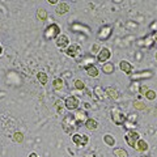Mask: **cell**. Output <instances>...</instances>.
Segmentation results:
<instances>
[{
	"label": "cell",
	"instance_id": "obj_36",
	"mask_svg": "<svg viewBox=\"0 0 157 157\" xmlns=\"http://www.w3.org/2000/svg\"><path fill=\"white\" fill-rule=\"evenodd\" d=\"M48 3H50V4H56V6H58V2H56V0H48Z\"/></svg>",
	"mask_w": 157,
	"mask_h": 157
},
{
	"label": "cell",
	"instance_id": "obj_4",
	"mask_svg": "<svg viewBox=\"0 0 157 157\" xmlns=\"http://www.w3.org/2000/svg\"><path fill=\"white\" fill-rule=\"evenodd\" d=\"M124 139H126V143L128 144L130 147H134V148H135V145H136V143H137V140L140 139V135H139V132H136V131H134V130H131V131H127V132H126Z\"/></svg>",
	"mask_w": 157,
	"mask_h": 157
},
{
	"label": "cell",
	"instance_id": "obj_27",
	"mask_svg": "<svg viewBox=\"0 0 157 157\" xmlns=\"http://www.w3.org/2000/svg\"><path fill=\"white\" fill-rule=\"evenodd\" d=\"M37 17L41 20V21H45V20L47 18V12L45 11V9H38L37 11Z\"/></svg>",
	"mask_w": 157,
	"mask_h": 157
},
{
	"label": "cell",
	"instance_id": "obj_18",
	"mask_svg": "<svg viewBox=\"0 0 157 157\" xmlns=\"http://www.w3.org/2000/svg\"><path fill=\"white\" fill-rule=\"evenodd\" d=\"M85 71L86 73L89 75L90 77H97L98 76V68L96 66H93V64H89V66H85Z\"/></svg>",
	"mask_w": 157,
	"mask_h": 157
},
{
	"label": "cell",
	"instance_id": "obj_11",
	"mask_svg": "<svg viewBox=\"0 0 157 157\" xmlns=\"http://www.w3.org/2000/svg\"><path fill=\"white\" fill-rule=\"evenodd\" d=\"M152 75H153L152 71H143V72H137V73H131L130 78L136 81V80H143V78H151Z\"/></svg>",
	"mask_w": 157,
	"mask_h": 157
},
{
	"label": "cell",
	"instance_id": "obj_34",
	"mask_svg": "<svg viewBox=\"0 0 157 157\" xmlns=\"http://www.w3.org/2000/svg\"><path fill=\"white\" fill-rule=\"evenodd\" d=\"M148 90H149V89H148V88H147L145 85H143V86H140V88H139V92L141 93V94H145V93L148 92Z\"/></svg>",
	"mask_w": 157,
	"mask_h": 157
},
{
	"label": "cell",
	"instance_id": "obj_39",
	"mask_svg": "<svg viewBox=\"0 0 157 157\" xmlns=\"http://www.w3.org/2000/svg\"><path fill=\"white\" fill-rule=\"evenodd\" d=\"M156 60H157V52H156Z\"/></svg>",
	"mask_w": 157,
	"mask_h": 157
},
{
	"label": "cell",
	"instance_id": "obj_8",
	"mask_svg": "<svg viewBox=\"0 0 157 157\" xmlns=\"http://www.w3.org/2000/svg\"><path fill=\"white\" fill-rule=\"evenodd\" d=\"M110 56H111V51L107 47H104L97 54V60H98V63H105V62L109 60Z\"/></svg>",
	"mask_w": 157,
	"mask_h": 157
},
{
	"label": "cell",
	"instance_id": "obj_31",
	"mask_svg": "<svg viewBox=\"0 0 157 157\" xmlns=\"http://www.w3.org/2000/svg\"><path fill=\"white\" fill-rule=\"evenodd\" d=\"M144 96H145L147 98H148L149 101H153L155 98H156V92H155V90H148V92H147Z\"/></svg>",
	"mask_w": 157,
	"mask_h": 157
},
{
	"label": "cell",
	"instance_id": "obj_38",
	"mask_svg": "<svg viewBox=\"0 0 157 157\" xmlns=\"http://www.w3.org/2000/svg\"><path fill=\"white\" fill-rule=\"evenodd\" d=\"M3 55V48H2V46H0V56Z\"/></svg>",
	"mask_w": 157,
	"mask_h": 157
},
{
	"label": "cell",
	"instance_id": "obj_2",
	"mask_svg": "<svg viewBox=\"0 0 157 157\" xmlns=\"http://www.w3.org/2000/svg\"><path fill=\"white\" fill-rule=\"evenodd\" d=\"M59 36H60V26L56 25V24H51L45 29V38L47 41L50 39H56Z\"/></svg>",
	"mask_w": 157,
	"mask_h": 157
},
{
	"label": "cell",
	"instance_id": "obj_14",
	"mask_svg": "<svg viewBox=\"0 0 157 157\" xmlns=\"http://www.w3.org/2000/svg\"><path fill=\"white\" fill-rule=\"evenodd\" d=\"M148 148H149V147H148V144H147V141L143 140V139L137 140V143L135 145V149L137 152H147V151H148Z\"/></svg>",
	"mask_w": 157,
	"mask_h": 157
},
{
	"label": "cell",
	"instance_id": "obj_19",
	"mask_svg": "<svg viewBox=\"0 0 157 157\" xmlns=\"http://www.w3.org/2000/svg\"><path fill=\"white\" fill-rule=\"evenodd\" d=\"M52 86L55 90H62L63 86H64V81H63L60 77H56V78H54V81H52Z\"/></svg>",
	"mask_w": 157,
	"mask_h": 157
},
{
	"label": "cell",
	"instance_id": "obj_28",
	"mask_svg": "<svg viewBox=\"0 0 157 157\" xmlns=\"http://www.w3.org/2000/svg\"><path fill=\"white\" fill-rule=\"evenodd\" d=\"M134 107L136 110H145L147 106L143 101H134Z\"/></svg>",
	"mask_w": 157,
	"mask_h": 157
},
{
	"label": "cell",
	"instance_id": "obj_35",
	"mask_svg": "<svg viewBox=\"0 0 157 157\" xmlns=\"http://www.w3.org/2000/svg\"><path fill=\"white\" fill-rule=\"evenodd\" d=\"M153 38H155V43L157 45V32H155V33H153Z\"/></svg>",
	"mask_w": 157,
	"mask_h": 157
},
{
	"label": "cell",
	"instance_id": "obj_23",
	"mask_svg": "<svg viewBox=\"0 0 157 157\" xmlns=\"http://www.w3.org/2000/svg\"><path fill=\"white\" fill-rule=\"evenodd\" d=\"M113 153H114L115 157H128L127 151L123 149V148H115L114 151H113Z\"/></svg>",
	"mask_w": 157,
	"mask_h": 157
},
{
	"label": "cell",
	"instance_id": "obj_5",
	"mask_svg": "<svg viewBox=\"0 0 157 157\" xmlns=\"http://www.w3.org/2000/svg\"><path fill=\"white\" fill-rule=\"evenodd\" d=\"M72 141L75 143L77 147H85L88 143H89V136H86L84 134H73L72 135Z\"/></svg>",
	"mask_w": 157,
	"mask_h": 157
},
{
	"label": "cell",
	"instance_id": "obj_10",
	"mask_svg": "<svg viewBox=\"0 0 157 157\" xmlns=\"http://www.w3.org/2000/svg\"><path fill=\"white\" fill-rule=\"evenodd\" d=\"M80 51H81L80 46L76 45V43H71V45L64 50V54L68 55V56H71V58H75V56H77L78 54H80Z\"/></svg>",
	"mask_w": 157,
	"mask_h": 157
},
{
	"label": "cell",
	"instance_id": "obj_7",
	"mask_svg": "<svg viewBox=\"0 0 157 157\" xmlns=\"http://www.w3.org/2000/svg\"><path fill=\"white\" fill-rule=\"evenodd\" d=\"M111 32H113V28L109 26V25H106L104 28H101V30L98 32V34H97V38L100 39V41H106V39L110 38Z\"/></svg>",
	"mask_w": 157,
	"mask_h": 157
},
{
	"label": "cell",
	"instance_id": "obj_25",
	"mask_svg": "<svg viewBox=\"0 0 157 157\" xmlns=\"http://www.w3.org/2000/svg\"><path fill=\"white\" fill-rule=\"evenodd\" d=\"M73 117H75V121H76V123L78 126V124H81L82 119L85 118V113L84 111H78V113H76V114H73Z\"/></svg>",
	"mask_w": 157,
	"mask_h": 157
},
{
	"label": "cell",
	"instance_id": "obj_21",
	"mask_svg": "<svg viewBox=\"0 0 157 157\" xmlns=\"http://www.w3.org/2000/svg\"><path fill=\"white\" fill-rule=\"evenodd\" d=\"M104 141H105V144L109 145V147H114V145H115V139H114V137H113L110 134L104 135Z\"/></svg>",
	"mask_w": 157,
	"mask_h": 157
},
{
	"label": "cell",
	"instance_id": "obj_3",
	"mask_svg": "<svg viewBox=\"0 0 157 157\" xmlns=\"http://www.w3.org/2000/svg\"><path fill=\"white\" fill-rule=\"evenodd\" d=\"M111 121L114 122L117 126H121L127 121V117L121 110H118L117 107H114V109L111 110Z\"/></svg>",
	"mask_w": 157,
	"mask_h": 157
},
{
	"label": "cell",
	"instance_id": "obj_33",
	"mask_svg": "<svg viewBox=\"0 0 157 157\" xmlns=\"http://www.w3.org/2000/svg\"><path fill=\"white\" fill-rule=\"evenodd\" d=\"M92 52L93 54H98V52H100V45H98V43H94V45L92 46Z\"/></svg>",
	"mask_w": 157,
	"mask_h": 157
},
{
	"label": "cell",
	"instance_id": "obj_15",
	"mask_svg": "<svg viewBox=\"0 0 157 157\" xmlns=\"http://www.w3.org/2000/svg\"><path fill=\"white\" fill-rule=\"evenodd\" d=\"M105 94H106V97L113 98V100H117L119 93H118V90L115 89L114 86H107L106 89H105Z\"/></svg>",
	"mask_w": 157,
	"mask_h": 157
},
{
	"label": "cell",
	"instance_id": "obj_12",
	"mask_svg": "<svg viewBox=\"0 0 157 157\" xmlns=\"http://www.w3.org/2000/svg\"><path fill=\"white\" fill-rule=\"evenodd\" d=\"M119 68H121V71H123L127 75H131L132 73V66H131V63H128L127 60H121Z\"/></svg>",
	"mask_w": 157,
	"mask_h": 157
},
{
	"label": "cell",
	"instance_id": "obj_26",
	"mask_svg": "<svg viewBox=\"0 0 157 157\" xmlns=\"http://www.w3.org/2000/svg\"><path fill=\"white\" fill-rule=\"evenodd\" d=\"M94 94H96L98 98H101V100H102V98H105V90L102 89L101 86H96V88H94Z\"/></svg>",
	"mask_w": 157,
	"mask_h": 157
},
{
	"label": "cell",
	"instance_id": "obj_30",
	"mask_svg": "<svg viewBox=\"0 0 157 157\" xmlns=\"http://www.w3.org/2000/svg\"><path fill=\"white\" fill-rule=\"evenodd\" d=\"M75 88H76L77 90H84V89H85L84 81H81V80H75Z\"/></svg>",
	"mask_w": 157,
	"mask_h": 157
},
{
	"label": "cell",
	"instance_id": "obj_20",
	"mask_svg": "<svg viewBox=\"0 0 157 157\" xmlns=\"http://www.w3.org/2000/svg\"><path fill=\"white\" fill-rule=\"evenodd\" d=\"M102 72L106 73V75H111V73L114 72V66H113L111 63H105V64L102 66Z\"/></svg>",
	"mask_w": 157,
	"mask_h": 157
},
{
	"label": "cell",
	"instance_id": "obj_6",
	"mask_svg": "<svg viewBox=\"0 0 157 157\" xmlns=\"http://www.w3.org/2000/svg\"><path fill=\"white\" fill-rule=\"evenodd\" d=\"M78 106H80V101H78V98L75 97V96H70L66 98L64 101V107L67 110H76L78 109Z\"/></svg>",
	"mask_w": 157,
	"mask_h": 157
},
{
	"label": "cell",
	"instance_id": "obj_17",
	"mask_svg": "<svg viewBox=\"0 0 157 157\" xmlns=\"http://www.w3.org/2000/svg\"><path fill=\"white\" fill-rule=\"evenodd\" d=\"M68 11H70V6H68L67 3H58L56 9H55V12H56L58 14H64V13H67Z\"/></svg>",
	"mask_w": 157,
	"mask_h": 157
},
{
	"label": "cell",
	"instance_id": "obj_24",
	"mask_svg": "<svg viewBox=\"0 0 157 157\" xmlns=\"http://www.w3.org/2000/svg\"><path fill=\"white\" fill-rule=\"evenodd\" d=\"M72 29L73 30H81L82 33H89L90 32V29L88 28V26H84V25H81V24H73L72 25Z\"/></svg>",
	"mask_w": 157,
	"mask_h": 157
},
{
	"label": "cell",
	"instance_id": "obj_32",
	"mask_svg": "<svg viewBox=\"0 0 157 157\" xmlns=\"http://www.w3.org/2000/svg\"><path fill=\"white\" fill-rule=\"evenodd\" d=\"M124 123L127 124V126H126V128H127V130H128V131H131V130H134V128H135V127H136V126H135V123H134V122L126 121V122H124Z\"/></svg>",
	"mask_w": 157,
	"mask_h": 157
},
{
	"label": "cell",
	"instance_id": "obj_37",
	"mask_svg": "<svg viewBox=\"0 0 157 157\" xmlns=\"http://www.w3.org/2000/svg\"><path fill=\"white\" fill-rule=\"evenodd\" d=\"M29 157H39L37 153H34V152H33V153H30V155H29Z\"/></svg>",
	"mask_w": 157,
	"mask_h": 157
},
{
	"label": "cell",
	"instance_id": "obj_22",
	"mask_svg": "<svg viewBox=\"0 0 157 157\" xmlns=\"http://www.w3.org/2000/svg\"><path fill=\"white\" fill-rule=\"evenodd\" d=\"M37 78H38V81L41 82L42 85H46L47 84V80H48L47 73H45V72H38L37 73Z\"/></svg>",
	"mask_w": 157,
	"mask_h": 157
},
{
	"label": "cell",
	"instance_id": "obj_29",
	"mask_svg": "<svg viewBox=\"0 0 157 157\" xmlns=\"http://www.w3.org/2000/svg\"><path fill=\"white\" fill-rule=\"evenodd\" d=\"M13 141H16V143H22L24 141V135L21 132H14L13 134Z\"/></svg>",
	"mask_w": 157,
	"mask_h": 157
},
{
	"label": "cell",
	"instance_id": "obj_1",
	"mask_svg": "<svg viewBox=\"0 0 157 157\" xmlns=\"http://www.w3.org/2000/svg\"><path fill=\"white\" fill-rule=\"evenodd\" d=\"M63 130H64L67 134H72L73 130L77 127V123L75 121V117H73V114H68L64 119H63Z\"/></svg>",
	"mask_w": 157,
	"mask_h": 157
},
{
	"label": "cell",
	"instance_id": "obj_9",
	"mask_svg": "<svg viewBox=\"0 0 157 157\" xmlns=\"http://www.w3.org/2000/svg\"><path fill=\"white\" fill-rule=\"evenodd\" d=\"M55 43L59 48H62V50H66V48L70 46V38H68L66 34H60L56 39H55Z\"/></svg>",
	"mask_w": 157,
	"mask_h": 157
},
{
	"label": "cell",
	"instance_id": "obj_13",
	"mask_svg": "<svg viewBox=\"0 0 157 157\" xmlns=\"http://www.w3.org/2000/svg\"><path fill=\"white\" fill-rule=\"evenodd\" d=\"M85 127L88 130H90V131H94L98 128V122L96 119H93V118H86V121H85Z\"/></svg>",
	"mask_w": 157,
	"mask_h": 157
},
{
	"label": "cell",
	"instance_id": "obj_16",
	"mask_svg": "<svg viewBox=\"0 0 157 157\" xmlns=\"http://www.w3.org/2000/svg\"><path fill=\"white\" fill-rule=\"evenodd\" d=\"M139 45H143L145 47H151L155 45V38H153V34H149V36H147L143 41L139 42Z\"/></svg>",
	"mask_w": 157,
	"mask_h": 157
}]
</instances>
